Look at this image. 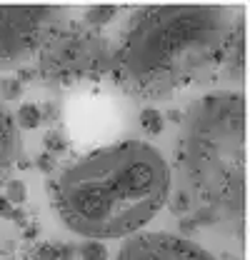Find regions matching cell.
Returning <instances> with one entry per match:
<instances>
[{"label":"cell","mask_w":250,"mask_h":260,"mask_svg":"<svg viewBox=\"0 0 250 260\" xmlns=\"http://www.w3.org/2000/svg\"><path fill=\"white\" fill-rule=\"evenodd\" d=\"M233 10L220 5L140 8L115 55V78L130 95L168 98L208 78L230 48Z\"/></svg>","instance_id":"2"},{"label":"cell","mask_w":250,"mask_h":260,"mask_svg":"<svg viewBox=\"0 0 250 260\" xmlns=\"http://www.w3.org/2000/svg\"><path fill=\"white\" fill-rule=\"evenodd\" d=\"M38 168H40V170H45V173H50V170L55 168V158H53L50 153L40 155V158H38Z\"/></svg>","instance_id":"15"},{"label":"cell","mask_w":250,"mask_h":260,"mask_svg":"<svg viewBox=\"0 0 250 260\" xmlns=\"http://www.w3.org/2000/svg\"><path fill=\"white\" fill-rule=\"evenodd\" d=\"M40 120H43V113L35 108V105H23L20 110H18V123H20V128H38L40 125Z\"/></svg>","instance_id":"8"},{"label":"cell","mask_w":250,"mask_h":260,"mask_svg":"<svg viewBox=\"0 0 250 260\" xmlns=\"http://www.w3.org/2000/svg\"><path fill=\"white\" fill-rule=\"evenodd\" d=\"M43 73L48 78H73L90 70L108 68V45L95 35H65L55 38L43 50Z\"/></svg>","instance_id":"5"},{"label":"cell","mask_w":250,"mask_h":260,"mask_svg":"<svg viewBox=\"0 0 250 260\" xmlns=\"http://www.w3.org/2000/svg\"><path fill=\"white\" fill-rule=\"evenodd\" d=\"M60 15V8L48 5H0V70L15 68L38 53Z\"/></svg>","instance_id":"4"},{"label":"cell","mask_w":250,"mask_h":260,"mask_svg":"<svg viewBox=\"0 0 250 260\" xmlns=\"http://www.w3.org/2000/svg\"><path fill=\"white\" fill-rule=\"evenodd\" d=\"M0 88H3V98L5 100H15V98H20V80H3L0 83Z\"/></svg>","instance_id":"13"},{"label":"cell","mask_w":250,"mask_h":260,"mask_svg":"<svg viewBox=\"0 0 250 260\" xmlns=\"http://www.w3.org/2000/svg\"><path fill=\"white\" fill-rule=\"evenodd\" d=\"M80 258L83 260H105L108 258V250H105V245L103 243H85L83 248H80Z\"/></svg>","instance_id":"11"},{"label":"cell","mask_w":250,"mask_h":260,"mask_svg":"<svg viewBox=\"0 0 250 260\" xmlns=\"http://www.w3.org/2000/svg\"><path fill=\"white\" fill-rule=\"evenodd\" d=\"M63 225L83 238H130L168 203L170 168L150 143L123 140L75 160L50 188Z\"/></svg>","instance_id":"1"},{"label":"cell","mask_w":250,"mask_h":260,"mask_svg":"<svg viewBox=\"0 0 250 260\" xmlns=\"http://www.w3.org/2000/svg\"><path fill=\"white\" fill-rule=\"evenodd\" d=\"M15 150H18V138H15V123L10 118V113L0 105V180L8 175V170L13 168L15 160Z\"/></svg>","instance_id":"7"},{"label":"cell","mask_w":250,"mask_h":260,"mask_svg":"<svg viewBox=\"0 0 250 260\" xmlns=\"http://www.w3.org/2000/svg\"><path fill=\"white\" fill-rule=\"evenodd\" d=\"M25 185L23 183H18V180H10L8 183V190H5V198L10 200V203H25Z\"/></svg>","instance_id":"12"},{"label":"cell","mask_w":250,"mask_h":260,"mask_svg":"<svg viewBox=\"0 0 250 260\" xmlns=\"http://www.w3.org/2000/svg\"><path fill=\"white\" fill-rule=\"evenodd\" d=\"M115 8H90L88 13H85V23H90L93 28H98V25H105L110 18H115Z\"/></svg>","instance_id":"10"},{"label":"cell","mask_w":250,"mask_h":260,"mask_svg":"<svg viewBox=\"0 0 250 260\" xmlns=\"http://www.w3.org/2000/svg\"><path fill=\"white\" fill-rule=\"evenodd\" d=\"M193 190L215 218L243 220L245 208V100L223 90L190 105L180 138Z\"/></svg>","instance_id":"3"},{"label":"cell","mask_w":250,"mask_h":260,"mask_svg":"<svg viewBox=\"0 0 250 260\" xmlns=\"http://www.w3.org/2000/svg\"><path fill=\"white\" fill-rule=\"evenodd\" d=\"M140 125L148 130L150 135H155L163 130V115L158 113L155 108H145L143 113H140Z\"/></svg>","instance_id":"9"},{"label":"cell","mask_w":250,"mask_h":260,"mask_svg":"<svg viewBox=\"0 0 250 260\" xmlns=\"http://www.w3.org/2000/svg\"><path fill=\"white\" fill-rule=\"evenodd\" d=\"M175 210H178V213H180V210H188V198L183 193L175 195Z\"/></svg>","instance_id":"17"},{"label":"cell","mask_w":250,"mask_h":260,"mask_svg":"<svg viewBox=\"0 0 250 260\" xmlns=\"http://www.w3.org/2000/svg\"><path fill=\"white\" fill-rule=\"evenodd\" d=\"M0 215H5V218H13V203L3 195L0 198Z\"/></svg>","instance_id":"16"},{"label":"cell","mask_w":250,"mask_h":260,"mask_svg":"<svg viewBox=\"0 0 250 260\" xmlns=\"http://www.w3.org/2000/svg\"><path fill=\"white\" fill-rule=\"evenodd\" d=\"M45 148H48L50 153L65 150V140L60 138V133H48V135H45Z\"/></svg>","instance_id":"14"},{"label":"cell","mask_w":250,"mask_h":260,"mask_svg":"<svg viewBox=\"0 0 250 260\" xmlns=\"http://www.w3.org/2000/svg\"><path fill=\"white\" fill-rule=\"evenodd\" d=\"M118 260H218L200 245L168 233H133Z\"/></svg>","instance_id":"6"}]
</instances>
